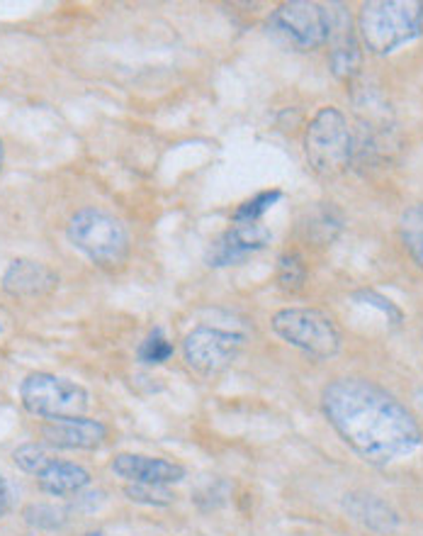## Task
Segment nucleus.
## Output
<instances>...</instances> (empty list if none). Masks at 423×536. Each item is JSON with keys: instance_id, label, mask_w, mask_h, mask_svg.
<instances>
[{"instance_id": "obj_1", "label": "nucleus", "mask_w": 423, "mask_h": 536, "mask_svg": "<svg viewBox=\"0 0 423 536\" xmlns=\"http://www.w3.org/2000/svg\"><path fill=\"white\" fill-rule=\"evenodd\" d=\"M329 424L372 466H389L421 449L418 422L392 392L365 378H336L321 392Z\"/></svg>"}, {"instance_id": "obj_2", "label": "nucleus", "mask_w": 423, "mask_h": 536, "mask_svg": "<svg viewBox=\"0 0 423 536\" xmlns=\"http://www.w3.org/2000/svg\"><path fill=\"white\" fill-rule=\"evenodd\" d=\"M363 45L378 56L397 52L423 32V3L418 0H372L358 15Z\"/></svg>"}, {"instance_id": "obj_3", "label": "nucleus", "mask_w": 423, "mask_h": 536, "mask_svg": "<svg viewBox=\"0 0 423 536\" xmlns=\"http://www.w3.org/2000/svg\"><path fill=\"white\" fill-rule=\"evenodd\" d=\"M356 152L353 132L339 107H321L304 132V154L319 176H340L350 166Z\"/></svg>"}, {"instance_id": "obj_4", "label": "nucleus", "mask_w": 423, "mask_h": 536, "mask_svg": "<svg viewBox=\"0 0 423 536\" xmlns=\"http://www.w3.org/2000/svg\"><path fill=\"white\" fill-rule=\"evenodd\" d=\"M66 237L74 249L98 266H117L127 259L129 234L114 214L84 207L68 220Z\"/></svg>"}, {"instance_id": "obj_5", "label": "nucleus", "mask_w": 423, "mask_h": 536, "mask_svg": "<svg viewBox=\"0 0 423 536\" xmlns=\"http://www.w3.org/2000/svg\"><path fill=\"white\" fill-rule=\"evenodd\" d=\"M272 332L285 344L314 359H331L340 349V332L333 317L317 307H285L272 314Z\"/></svg>"}, {"instance_id": "obj_6", "label": "nucleus", "mask_w": 423, "mask_h": 536, "mask_svg": "<svg viewBox=\"0 0 423 536\" xmlns=\"http://www.w3.org/2000/svg\"><path fill=\"white\" fill-rule=\"evenodd\" d=\"M20 400L27 412L46 422L84 417L91 407V395L84 385L42 371L25 375L20 383Z\"/></svg>"}, {"instance_id": "obj_7", "label": "nucleus", "mask_w": 423, "mask_h": 536, "mask_svg": "<svg viewBox=\"0 0 423 536\" xmlns=\"http://www.w3.org/2000/svg\"><path fill=\"white\" fill-rule=\"evenodd\" d=\"M268 30L282 45L292 46L297 52H314L324 46L331 37V13L307 0H295L280 5L268 20Z\"/></svg>"}, {"instance_id": "obj_8", "label": "nucleus", "mask_w": 423, "mask_h": 536, "mask_svg": "<svg viewBox=\"0 0 423 536\" xmlns=\"http://www.w3.org/2000/svg\"><path fill=\"white\" fill-rule=\"evenodd\" d=\"M243 334L224 327L200 324L182 339V356L192 371L202 375H217L236 361L243 346Z\"/></svg>"}, {"instance_id": "obj_9", "label": "nucleus", "mask_w": 423, "mask_h": 536, "mask_svg": "<svg viewBox=\"0 0 423 536\" xmlns=\"http://www.w3.org/2000/svg\"><path fill=\"white\" fill-rule=\"evenodd\" d=\"M268 242H271V232L261 223H234L210 246L204 261L212 268L234 266V263L249 259L251 253L265 249Z\"/></svg>"}, {"instance_id": "obj_10", "label": "nucleus", "mask_w": 423, "mask_h": 536, "mask_svg": "<svg viewBox=\"0 0 423 536\" xmlns=\"http://www.w3.org/2000/svg\"><path fill=\"white\" fill-rule=\"evenodd\" d=\"M44 444L64 452H95L107 442V427L91 417H66L42 424Z\"/></svg>"}, {"instance_id": "obj_11", "label": "nucleus", "mask_w": 423, "mask_h": 536, "mask_svg": "<svg viewBox=\"0 0 423 536\" xmlns=\"http://www.w3.org/2000/svg\"><path fill=\"white\" fill-rule=\"evenodd\" d=\"M0 285L10 298L39 300L52 295L59 288V276L56 271L37 259H15L5 268Z\"/></svg>"}, {"instance_id": "obj_12", "label": "nucleus", "mask_w": 423, "mask_h": 536, "mask_svg": "<svg viewBox=\"0 0 423 536\" xmlns=\"http://www.w3.org/2000/svg\"><path fill=\"white\" fill-rule=\"evenodd\" d=\"M110 471L127 482H152V485H171V482H181L185 478V468L181 463L152 459V456H142V453L114 456Z\"/></svg>"}, {"instance_id": "obj_13", "label": "nucleus", "mask_w": 423, "mask_h": 536, "mask_svg": "<svg viewBox=\"0 0 423 536\" xmlns=\"http://www.w3.org/2000/svg\"><path fill=\"white\" fill-rule=\"evenodd\" d=\"M37 485L39 491L46 492V495L64 498V495H74V492H81L84 488H88L91 485V473L84 466H78V463L54 459L37 475Z\"/></svg>"}, {"instance_id": "obj_14", "label": "nucleus", "mask_w": 423, "mask_h": 536, "mask_svg": "<svg viewBox=\"0 0 423 536\" xmlns=\"http://www.w3.org/2000/svg\"><path fill=\"white\" fill-rule=\"evenodd\" d=\"M329 42H331L329 62H331L333 74L339 78L356 76L358 69H360V49H358L356 37L350 35V23H346V17H340L336 23L331 13V37H329Z\"/></svg>"}, {"instance_id": "obj_15", "label": "nucleus", "mask_w": 423, "mask_h": 536, "mask_svg": "<svg viewBox=\"0 0 423 536\" xmlns=\"http://www.w3.org/2000/svg\"><path fill=\"white\" fill-rule=\"evenodd\" d=\"M346 507L358 521H363L365 527L375 529V531H392L397 527V514L389 510V505L372 498V495H350Z\"/></svg>"}, {"instance_id": "obj_16", "label": "nucleus", "mask_w": 423, "mask_h": 536, "mask_svg": "<svg viewBox=\"0 0 423 536\" xmlns=\"http://www.w3.org/2000/svg\"><path fill=\"white\" fill-rule=\"evenodd\" d=\"M399 232L404 246L411 252L416 263L423 268V203L408 207L407 213L401 214Z\"/></svg>"}, {"instance_id": "obj_17", "label": "nucleus", "mask_w": 423, "mask_h": 536, "mask_svg": "<svg viewBox=\"0 0 423 536\" xmlns=\"http://www.w3.org/2000/svg\"><path fill=\"white\" fill-rule=\"evenodd\" d=\"M124 495L136 505L149 507H168L173 505L175 500L173 491H168V485H152V482H127Z\"/></svg>"}, {"instance_id": "obj_18", "label": "nucleus", "mask_w": 423, "mask_h": 536, "mask_svg": "<svg viewBox=\"0 0 423 536\" xmlns=\"http://www.w3.org/2000/svg\"><path fill=\"white\" fill-rule=\"evenodd\" d=\"M13 461H15L17 468H23L25 473L39 475L54 459H52V453L46 452L44 444L30 442V444L17 446L15 452H13Z\"/></svg>"}, {"instance_id": "obj_19", "label": "nucleus", "mask_w": 423, "mask_h": 536, "mask_svg": "<svg viewBox=\"0 0 423 536\" xmlns=\"http://www.w3.org/2000/svg\"><path fill=\"white\" fill-rule=\"evenodd\" d=\"M307 281V266H304V261L297 256V253H285V256H280L278 263V283L282 291L295 293L300 291Z\"/></svg>"}, {"instance_id": "obj_20", "label": "nucleus", "mask_w": 423, "mask_h": 536, "mask_svg": "<svg viewBox=\"0 0 423 536\" xmlns=\"http://www.w3.org/2000/svg\"><path fill=\"white\" fill-rule=\"evenodd\" d=\"M280 198H282V193L280 191L258 193V195H253L251 200H246L243 205H239V210L234 213V223H261V217H263Z\"/></svg>"}, {"instance_id": "obj_21", "label": "nucleus", "mask_w": 423, "mask_h": 536, "mask_svg": "<svg viewBox=\"0 0 423 536\" xmlns=\"http://www.w3.org/2000/svg\"><path fill=\"white\" fill-rule=\"evenodd\" d=\"M171 356H173V344L163 337V332L161 330H153L152 334L146 337L144 344H142V349H139V359H142V363H146V366L166 363Z\"/></svg>"}, {"instance_id": "obj_22", "label": "nucleus", "mask_w": 423, "mask_h": 536, "mask_svg": "<svg viewBox=\"0 0 423 536\" xmlns=\"http://www.w3.org/2000/svg\"><path fill=\"white\" fill-rule=\"evenodd\" d=\"M25 520L32 527L39 529H54L64 524V514L61 510H56L54 505H44V502H39V505H30L25 510Z\"/></svg>"}, {"instance_id": "obj_23", "label": "nucleus", "mask_w": 423, "mask_h": 536, "mask_svg": "<svg viewBox=\"0 0 423 536\" xmlns=\"http://www.w3.org/2000/svg\"><path fill=\"white\" fill-rule=\"evenodd\" d=\"M356 298L365 300V305H370V307H378L379 313L385 314L387 322H394V324H399L401 322V310L397 305H392L389 300L382 298V295H378V293H372V291H363V293H358Z\"/></svg>"}, {"instance_id": "obj_24", "label": "nucleus", "mask_w": 423, "mask_h": 536, "mask_svg": "<svg viewBox=\"0 0 423 536\" xmlns=\"http://www.w3.org/2000/svg\"><path fill=\"white\" fill-rule=\"evenodd\" d=\"M10 505H13V492H10L8 481L0 475V520L10 512Z\"/></svg>"}, {"instance_id": "obj_25", "label": "nucleus", "mask_w": 423, "mask_h": 536, "mask_svg": "<svg viewBox=\"0 0 423 536\" xmlns=\"http://www.w3.org/2000/svg\"><path fill=\"white\" fill-rule=\"evenodd\" d=\"M414 400H416V407H418V410H421V414H423V383L418 385V388H416Z\"/></svg>"}, {"instance_id": "obj_26", "label": "nucleus", "mask_w": 423, "mask_h": 536, "mask_svg": "<svg viewBox=\"0 0 423 536\" xmlns=\"http://www.w3.org/2000/svg\"><path fill=\"white\" fill-rule=\"evenodd\" d=\"M3 161H5V146L0 142V169H3Z\"/></svg>"}, {"instance_id": "obj_27", "label": "nucleus", "mask_w": 423, "mask_h": 536, "mask_svg": "<svg viewBox=\"0 0 423 536\" xmlns=\"http://www.w3.org/2000/svg\"><path fill=\"white\" fill-rule=\"evenodd\" d=\"M3 332H5V327H3V322H0V337H3Z\"/></svg>"}, {"instance_id": "obj_28", "label": "nucleus", "mask_w": 423, "mask_h": 536, "mask_svg": "<svg viewBox=\"0 0 423 536\" xmlns=\"http://www.w3.org/2000/svg\"><path fill=\"white\" fill-rule=\"evenodd\" d=\"M27 536H32V534H27Z\"/></svg>"}]
</instances>
